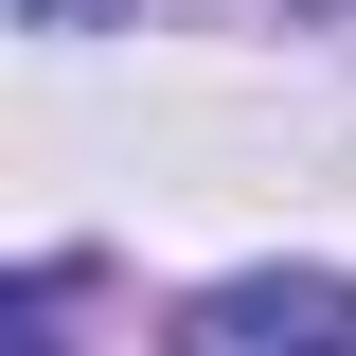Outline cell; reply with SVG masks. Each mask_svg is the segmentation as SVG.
<instances>
[{"mask_svg": "<svg viewBox=\"0 0 356 356\" xmlns=\"http://www.w3.org/2000/svg\"><path fill=\"white\" fill-rule=\"evenodd\" d=\"M178 356H356V285H214V303H196V339Z\"/></svg>", "mask_w": 356, "mask_h": 356, "instance_id": "cell-1", "label": "cell"}, {"mask_svg": "<svg viewBox=\"0 0 356 356\" xmlns=\"http://www.w3.org/2000/svg\"><path fill=\"white\" fill-rule=\"evenodd\" d=\"M36 18H107V0H36Z\"/></svg>", "mask_w": 356, "mask_h": 356, "instance_id": "cell-2", "label": "cell"}, {"mask_svg": "<svg viewBox=\"0 0 356 356\" xmlns=\"http://www.w3.org/2000/svg\"><path fill=\"white\" fill-rule=\"evenodd\" d=\"M339 18H356V0H339Z\"/></svg>", "mask_w": 356, "mask_h": 356, "instance_id": "cell-3", "label": "cell"}]
</instances>
